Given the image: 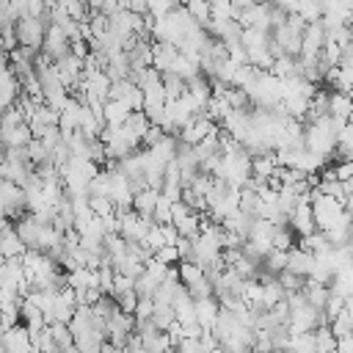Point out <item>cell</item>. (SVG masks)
I'll return each mask as SVG.
<instances>
[{"label": "cell", "instance_id": "34", "mask_svg": "<svg viewBox=\"0 0 353 353\" xmlns=\"http://www.w3.org/2000/svg\"><path fill=\"white\" fill-rule=\"evenodd\" d=\"M328 331L334 334V339H342V336H350L353 331V317H350V301L345 303V309L339 314H334L328 320Z\"/></svg>", "mask_w": 353, "mask_h": 353}, {"label": "cell", "instance_id": "52", "mask_svg": "<svg viewBox=\"0 0 353 353\" xmlns=\"http://www.w3.org/2000/svg\"><path fill=\"white\" fill-rule=\"evenodd\" d=\"M174 347H176V353H204L199 345V336H182Z\"/></svg>", "mask_w": 353, "mask_h": 353}, {"label": "cell", "instance_id": "13", "mask_svg": "<svg viewBox=\"0 0 353 353\" xmlns=\"http://www.w3.org/2000/svg\"><path fill=\"white\" fill-rule=\"evenodd\" d=\"M52 63H55V72H58L61 83L66 85V91H72V88L80 83V77H83V58L66 52V55H61V58L52 61Z\"/></svg>", "mask_w": 353, "mask_h": 353}, {"label": "cell", "instance_id": "9", "mask_svg": "<svg viewBox=\"0 0 353 353\" xmlns=\"http://www.w3.org/2000/svg\"><path fill=\"white\" fill-rule=\"evenodd\" d=\"M163 110H165V135H174V132H179L196 113H193V108H190V102L185 99V94L179 97V99H171V102H165L163 105Z\"/></svg>", "mask_w": 353, "mask_h": 353}, {"label": "cell", "instance_id": "2", "mask_svg": "<svg viewBox=\"0 0 353 353\" xmlns=\"http://www.w3.org/2000/svg\"><path fill=\"white\" fill-rule=\"evenodd\" d=\"M97 174H99V165L85 157H69L58 168V179H61L66 196H88V185Z\"/></svg>", "mask_w": 353, "mask_h": 353}, {"label": "cell", "instance_id": "48", "mask_svg": "<svg viewBox=\"0 0 353 353\" xmlns=\"http://www.w3.org/2000/svg\"><path fill=\"white\" fill-rule=\"evenodd\" d=\"M270 248H276V251L292 248V232L287 226H276L273 229V237H270Z\"/></svg>", "mask_w": 353, "mask_h": 353}, {"label": "cell", "instance_id": "53", "mask_svg": "<svg viewBox=\"0 0 353 353\" xmlns=\"http://www.w3.org/2000/svg\"><path fill=\"white\" fill-rule=\"evenodd\" d=\"M163 135H165V132H163L160 127H152V124H149V130L143 132V138H141V143H143L146 149H152V146H154V143H157V141H160Z\"/></svg>", "mask_w": 353, "mask_h": 353}, {"label": "cell", "instance_id": "37", "mask_svg": "<svg viewBox=\"0 0 353 353\" xmlns=\"http://www.w3.org/2000/svg\"><path fill=\"white\" fill-rule=\"evenodd\" d=\"M176 279H179V284H182L185 290H190V287H196L199 281H204V268H199V265H193V262H182V265L176 268Z\"/></svg>", "mask_w": 353, "mask_h": 353}, {"label": "cell", "instance_id": "40", "mask_svg": "<svg viewBox=\"0 0 353 353\" xmlns=\"http://www.w3.org/2000/svg\"><path fill=\"white\" fill-rule=\"evenodd\" d=\"M149 152H152L160 163H165V165H168V163L174 160V154H176V138H174V135H163V138H160Z\"/></svg>", "mask_w": 353, "mask_h": 353}, {"label": "cell", "instance_id": "49", "mask_svg": "<svg viewBox=\"0 0 353 353\" xmlns=\"http://www.w3.org/2000/svg\"><path fill=\"white\" fill-rule=\"evenodd\" d=\"M88 210H91L97 218H105V215L116 212V210H113V204H110L108 199H99V196H88Z\"/></svg>", "mask_w": 353, "mask_h": 353}, {"label": "cell", "instance_id": "1", "mask_svg": "<svg viewBox=\"0 0 353 353\" xmlns=\"http://www.w3.org/2000/svg\"><path fill=\"white\" fill-rule=\"evenodd\" d=\"M347 121H339L334 116H323V119H314L303 127V149L320 154V157H328L336 146V135L342 132Z\"/></svg>", "mask_w": 353, "mask_h": 353}, {"label": "cell", "instance_id": "18", "mask_svg": "<svg viewBox=\"0 0 353 353\" xmlns=\"http://www.w3.org/2000/svg\"><path fill=\"white\" fill-rule=\"evenodd\" d=\"M44 58L47 61H58L61 55H66L69 52V39L63 36V30L61 28H55V25H47V30H44Z\"/></svg>", "mask_w": 353, "mask_h": 353}, {"label": "cell", "instance_id": "58", "mask_svg": "<svg viewBox=\"0 0 353 353\" xmlns=\"http://www.w3.org/2000/svg\"><path fill=\"white\" fill-rule=\"evenodd\" d=\"M0 334H3V314H0Z\"/></svg>", "mask_w": 353, "mask_h": 353}, {"label": "cell", "instance_id": "22", "mask_svg": "<svg viewBox=\"0 0 353 353\" xmlns=\"http://www.w3.org/2000/svg\"><path fill=\"white\" fill-rule=\"evenodd\" d=\"M80 110H83V105L74 99V97H69V102L61 108V113H58V130H61V135H72V132H77V121H80Z\"/></svg>", "mask_w": 353, "mask_h": 353}, {"label": "cell", "instance_id": "39", "mask_svg": "<svg viewBox=\"0 0 353 353\" xmlns=\"http://www.w3.org/2000/svg\"><path fill=\"white\" fill-rule=\"evenodd\" d=\"M160 85H163V97H165V102L179 99V97L185 94V80L176 77V74H171V72H163V74H160Z\"/></svg>", "mask_w": 353, "mask_h": 353}, {"label": "cell", "instance_id": "20", "mask_svg": "<svg viewBox=\"0 0 353 353\" xmlns=\"http://www.w3.org/2000/svg\"><path fill=\"white\" fill-rule=\"evenodd\" d=\"M25 124H28L30 135H33V138H39L47 127H55V124H58V113H55V110H50V108L41 102V105H36V108L30 110V116L25 119Z\"/></svg>", "mask_w": 353, "mask_h": 353}, {"label": "cell", "instance_id": "17", "mask_svg": "<svg viewBox=\"0 0 353 353\" xmlns=\"http://www.w3.org/2000/svg\"><path fill=\"white\" fill-rule=\"evenodd\" d=\"M312 262H314V256L309 254V251H303V248H287L284 251V270L287 273H292V276H301V279H309V273H312Z\"/></svg>", "mask_w": 353, "mask_h": 353}, {"label": "cell", "instance_id": "35", "mask_svg": "<svg viewBox=\"0 0 353 353\" xmlns=\"http://www.w3.org/2000/svg\"><path fill=\"white\" fill-rule=\"evenodd\" d=\"M350 97L342 94V91H328V116L339 119V121H347L350 116Z\"/></svg>", "mask_w": 353, "mask_h": 353}, {"label": "cell", "instance_id": "19", "mask_svg": "<svg viewBox=\"0 0 353 353\" xmlns=\"http://www.w3.org/2000/svg\"><path fill=\"white\" fill-rule=\"evenodd\" d=\"M33 174V165L28 160H14V157H3L0 163V179L3 182H14V185H25V179Z\"/></svg>", "mask_w": 353, "mask_h": 353}, {"label": "cell", "instance_id": "10", "mask_svg": "<svg viewBox=\"0 0 353 353\" xmlns=\"http://www.w3.org/2000/svg\"><path fill=\"white\" fill-rule=\"evenodd\" d=\"M74 309H77L74 292H72L69 287H63V290H58V292L52 295V303H50V309H47V314H44V323H47V325H50V323H69L72 314H74Z\"/></svg>", "mask_w": 353, "mask_h": 353}, {"label": "cell", "instance_id": "4", "mask_svg": "<svg viewBox=\"0 0 353 353\" xmlns=\"http://www.w3.org/2000/svg\"><path fill=\"white\" fill-rule=\"evenodd\" d=\"M306 201H309V207H312V218H314V229H317V232H331V229H336L342 221L350 218V215H347V207H345L342 201H336V199H331V196H320L314 188L309 190Z\"/></svg>", "mask_w": 353, "mask_h": 353}, {"label": "cell", "instance_id": "14", "mask_svg": "<svg viewBox=\"0 0 353 353\" xmlns=\"http://www.w3.org/2000/svg\"><path fill=\"white\" fill-rule=\"evenodd\" d=\"M212 132H218V124H212L204 113H199V116H193V119L179 130V141H185V143L196 146L199 141H204V138H207V135H212Z\"/></svg>", "mask_w": 353, "mask_h": 353}, {"label": "cell", "instance_id": "6", "mask_svg": "<svg viewBox=\"0 0 353 353\" xmlns=\"http://www.w3.org/2000/svg\"><path fill=\"white\" fill-rule=\"evenodd\" d=\"M306 22L295 14H287V22L279 25L273 30V44L281 50V55H290V58H298V50H301V33H303Z\"/></svg>", "mask_w": 353, "mask_h": 353}, {"label": "cell", "instance_id": "46", "mask_svg": "<svg viewBox=\"0 0 353 353\" xmlns=\"http://www.w3.org/2000/svg\"><path fill=\"white\" fill-rule=\"evenodd\" d=\"M25 152H28V160H30V165H41V163H50V149L39 141V138H33L28 146H25Z\"/></svg>", "mask_w": 353, "mask_h": 353}, {"label": "cell", "instance_id": "23", "mask_svg": "<svg viewBox=\"0 0 353 353\" xmlns=\"http://www.w3.org/2000/svg\"><path fill=\"white\" fill-rule=\"evenodd\" d=\"M287 223H290L301 237H303V234H312V232H314V218H312V207H309V201H298V204L292 207Z\"/></svg>", "mask_w": 353, "mask_h": 353}, {"label": "cell", "instance_id": "43", "mask_svg": "<svg viewBox=\"0 0 353 353\" xmlns=\"http://www.w3.org/2000/svg\"><path fill=\"white\" fill-rule=\"evenodd\" d=\"M185 6V11L190 14V19L199 25V28H204L207 22H210V6H207V0H182Z\"/></svg>", "mask_w": 353, "mask_h": 353}, {"label": "cell", "instance_id": "31", "mask_svg": "<svg viewBox=\"0 0 353 353\" xmlns=\"http://www.w3.org/2000/svg\"><path fill=\"white\" fill-rule=\"evenodd\" d=\"M157 190H152V188H143V190H138V193H132V212H138L141 218H146V221H152V212H154V201H157Z\"/></svg>", "mask_w": 353, "mask_h": 353}, {"label": "cell", "instance_id": "51", "mask_svg": "<svg viewBox=\"0 0 353 353\" xmlns=\"http://www.w3.org/2000/svg\"><path fill=\"white\" fill-rule=\"evenodd\" d=\"M152 256H154L157 262H163V265H168V268L179 262V256H176V248H174V245H163V248H157V251H154Z\"/></svg>", "mask_w": 353, "mask_h": 353}, {"label": "cell", "instance_id": "7", "mask_svg": "<svg viewBox=\"0 0 353 353\" xmlns=\"http://www.w3.org/2000/svg\"><path fill=\"white\" fill-rule=\"evenodd\" d=\"M116 218H119V229H116V234H119L124 243H143V237H146L152 221L141 218V215L132 212V210H127V212H116Z\"/></svg>", "mask_w": 353, "mask_h": 353}, {"label": "cell", "instance_id": "55", "mask_svg": "<svg viewBox=\"0 0 353 353\" xmlns=\"http://www.w3.org/2000/svg\"><path fill=\"white\" fill-rule=\"evenodd\" d=\"M218 3H223V0H207V6H218Z\"/></svg>", "mask_w": 353, "mask_h": 353}, {"label": "cell", "instance_id": "26", "mask_svg": "<svg viewBox=\"0 0 353 353\" xmlns=\"http://www.w3.org/2000/svg\"><path fill=\"white\" fill-rule=\"evenodd\" d=\"M25 251H28V248H25V243L19 240V234L14 232V226L3 229V234H0V256H3V259H22Z\"/></svg>", "mask_w": 353, "mask_h": 353}, {"label": "cell", "instance_id": "41", "mask_svg": "<svg viewBox=\"0 0 353 353\" xmlns=\"http://www.w3.org/2000/svg\"><path fill=\"white\" fill-rule=\"evenodd\" d=\"M47 328H50V336H52V345H55L58 353L72 347V331L66 328V323H50Z\"/></svg>", "mask_w": 353, "mask_h": 353}, {"label": "cell", "instance_id": "32", "mask_svg": "<svg viewBox=\"0 0 353 353\" xmlns=\"http://www.w3.org/2000/svg\"><path fill=\"white\" fill-rule=\"evenodd\" d=\"M130 113H132V110H127V105H121L119 99H108V102L102 105V124H105V127H121Z\"/></svg>", "mask_w": 353, "mask_h": 353}, {"label": "cell", "instance_id": "11", "mask_svg": "<svg viewBox=\"0 0 353 353\" xmlns=\"http://www.w3.org/2000/svg\"><path fill=\"white\" fill-rule=\"evenodd\" d=\"M0 215H6V218L25 215V190L19 185L0 179Z\"/></svg>", "mask_w": 353, "mask_h": 353}, {"label": "cell", "instance_id": "25", "mask_svg": "<svg viewBox=\"0 0 353 353\" xmlns=\"http://www.w3.org/2000/svg\"><path fill=\"white\" fill-rule=\"evenodd\" d=\"M30 141H33V135H30V130H28L25 121L17 124V127H11V130H3V132H0V146H3V149H25Z\"/></svg>", "mask_w": 353, "mask_h": 353}, {"label": "cell", "instance_id": "16", "mask_svg": "<svg viewBox=\"0 0 353 353\" xmlns=\"http://www.w3.org/2000/svg\"><path fill=\"white\" fill-rule=\"evenodd\" d=\"M44 226H47V223H41L36 215L25 212V215H19V218H17L14 232L19 234V240L25 243V248H28V251H36V240H39V234H41V229H44Z\"/></svg>", "mask_w": 353, "mask_h": 353}, {"label": "cell", "instance_id": "57", "mask_svg": "<svg viewBox=\"0 0 353 353\" xmlns=\"http://www.w3.org/2000/svg\"><path fill=\"white\" fill-rule=\"evenodd\" d=\"M0 353H6V347H3V339H0Z\"/></svg>", "mask_w": 353, "mask_h": 353}, {"label": "cell", "instance_id": "5", "mask_svg": "<svg viewBox=\"0 0 353 353\" xmlns=\"http://www.w3.org/2000/svg\"><path fill=\"white\" fill-rule=\"evenodd\" d=\"M204 207H207L210 218H212L215 223H221L226 215H232V212L237 210V190L229 188L226 182L212 179V188H210V193L204 196Z\"/></svg>", "mask_w": 353, "mask_h": 353}, {"label": "cell", "instance_id": "50", "mask_svg": "<svg viewBox=\"0 0 353 353\" xmlns=\"http://www.w3.org/2000/svg\"><path fill=\"white\" fill-rule=\"evenodd\" d=\"M276 279H279V284H281L284 292H298V290H303V279H301V276H292V273L281 270Z\"/></svg>", "mask_w": 353, "mask_h": 353}, {"label": "cell", "instance_id": "24", "mask_svg": "<svg viewBox=\"0 0 353 353\" xmlns=\"http://www.w3.org/2000/svg\"><path fill=\"white\" fill-rule=\"evenodd\" d=\"M176 55H179V50L174 47V44H163V41H152V69L154 72H168L171 69V63L176 61Z\"/></svg>", "mask_w": 353, "mask_h": 353}, {"label": "cell", "instance_id": "3", "mask_svg": "<svg viewBox=\"0 0 353 353\" xmlns=\"http://www.w3.org/2000/svg\"><path fill=\"white\" fill-rule=\"evenodd\" d=\"M248 102L256 108V110H268V108H276L281 102V80L270 72H254L251 80L243 85Z\"/></svg>", "mask_w": 353, "mask_h": 353}, {"label": "cell", "instance_id": "8", "mask_svg": "<svg viewBox=\"0 0 353 353\" xmlns=\"http://www.w3.org/2000/svg\"><path fill=\"white\" fill-rule=\"evenodd\" d=\"M44 30H47V25L41 19H33V17H25V19L14 22V39H17L19 47L39 50L41 41H44Z\"/></svg>", "mask_w": 353, "mask_h": 353}, {"label": "cell", "instance_id": "21", "mask_svg": "<svg viewBox=\"0 0 353 353\" xmlns=\"http://www.w3.org/2000/svg\"><path fill=\"white\" fill-rule=\"evenodd\" d=\"M218 312H221V303H218L212 295H207V298H196V301H193V317H196V323H199L201 331H210V328H212Z\"/></svg>", "mask_w": 353, "mask_h": 353}, {"label": "cell", "instance_id": "42", "mask_svg": "<svg viewBox=\"0 0 353 353\" xmlns=\"http://www.w3.org/2000/svg\"><path fill=\"white\" fill-rule=\"evenodd\" d=\"M312 342H314V353H334V347H336V339L328 331V325L314 328L312 331Z\"/></svg>", "mask_w": 353, "mask_h": 353}, {"label": "cell", "instance_id": "47", "mask_svg": "<svg viewBox=\"0 0 353 353\" xmlns=\"http://www.w3.org/2000/svg\"><path fill=\"white\" fill-rule=\"evenodd\" d=\"M152 223H171V199H165L163 193L154 201V212H152Z\"/></svg>", "mask_w": 353, "mask_h": 353}, {"label": "cell", "instance_id": "54", "mask_svg": "<svg viewBox=\"0 0 353 353\" xmlns=\"http://www.w3.org/2000/svg\"><path fill=\"white\" fill-rule=\"evenodd\" d=\"M11 223H8V218L6 215H0V234H3V229H8Z\"/></svg>", "mask_w": 353, "mask_h": 353}, {"label": "cell", "instance_id": "29", "mask_svg": "<svg viewBox=\"0 0 353 353\" xmlns=\"http://www.w3.org/2000/svg\"><path fill=\"white\" fill-rule=\"evenodd\" d=\"M254 221H256L254 215H248V212H243V210H234L232 215H226V218L221 221V226H223L226 232H234V234H240V237H248Z\"/></svg>", "mask_w": 353, "mask_h": 353}, {"label": "cell", "instance_id": "28", "mask_svg": "<svg viewBox=\"0 0 353 353\" xmlns=\"http://www.w3.org/2000/svg\"><path fill=\"white\" fill-rule=\"evenodd\" d=\"M102 127H105V124H102V110H91V108L83 105L80 121H77V132L85 135V138H97Z\"/></svg>", "mask_w": 353, "mask_h": 353}, {"label": "cell", "instance_id": "56", "mask_svg": "<svg viewBox=\"0 0 353 353\" xmlns=\"http://www.w3.org/2000/svg\"><path fill=\"white\" fill-rule=\"evenodd\" d=\"M210 353H223V350H221V347H212V350H210Z\"/></svg>", "mask_w": 353, "mask_h": 353}, {"label": "cell", "instance_id": "44", "mask_svg": "<svg viewBox=\"0 0 353 353\" xmlns=\"http://www.w3.org/2000/svg\"><path fill=\"white\" fill-rule=\"evenodd\" d=\"M298 248H303V251H309V254H320V251H325V248H331V243H328V237H325V232H312V234H303L301 237V245Z\"/></svg>", "mask_w": 353, "mask_h": 353}, {"label": "cell", "instance_id": "30", "mask_svg": "<svg viewBox=\"0 0 353 353\" xmlns=\"http://www.w3.org/2000/svg\"><path fill=\"white\" fill-rule=\"evenodd\" d=\"M127 138H132L135 143H141V138H143V132L149 130V121H146V116H143V110H132L127 119H124V124L119 127Z\"/></svg>", "mask_w": 353, "mask_h": 353}, {"label": "cell", "instance_id": "15", "mask_svg": "<svg viewBox=\"0 0 353 353\" xmlns=\"http://www.w3.org/2000/svg\"><path fill=\"white\" fill-rule=\"evenodd\" d=\"M0 339H3L6 353H33V350H30V334H28V328H25L22 323L8 325V328L0 334Z\"/></svg>", "mask_w": 353, "mask_h": 353}, {"label": "cell", "instance_id": "45", "mask_svg": "<svg viewBox=\"0 0 353 353\" xmlns=\"http://www.w3.org/2000/svg\"><path fill=\"white\" fill-rule=\"evenodd\" d=\"M171 226L176 229V237H196L199 229H201V218H199L196 212H190V215H185L182 221L171 223Z\"/></svg>", "mask_w": 353, "mask_h": 353}, {"label": "cell", "instance_id": "12", "mask_svg": "<svg viewBox=\"0 0 353 353\" xmlns=\"http://www.w3.org/2000/svg\"><path fill=\"white\" fill-rule=\"evenodd\" d=\"M325 44V30H323V22H306L303 33H301V50H298V58H314Z\"/></svg>", "mask_w": 353, "mask_h": 353}, {"label": "cell", "instance_id": "27", "mask_svg": "<svg viewBox=\"0 0 353 353\" xmlns=\"http://www.w3.org/2000/svg\"><path fill=\"white\" fill-rule=\"evenodd\" d=\"M66 287L72 292H80V290H88V287H97V270L91 268H74V270H66ZM99 290V287H97Z\"/></svg>", "mask_w": 353, "mask_h": 353}, {"label": "cell", "instance_id": "33", "mask_svg": "<svg viewBox=\"0 0 353 353\" xmlns=\"http://www.w3.org/2000/svg\"><path fill=\"white\" fill-rule=\"evenodd\" d=\"M8 6H11V14H14L17 19H25V17L41 19V14H44V8H47L44 0H8Z\"/></svg>", "mask_w": 353, "mask_h": 353}, {"label": "cell", "instance_id": "36", "mask_svg": "<svg viewBox=\"0 0 353 353\" xmlns=\"http://www.w3.org/2000/svg\"><path fill=\"white\" fill-rule=\"evenodd\" d=\"M19 323L25 325V328H41V325H47L44 323V314H41V309L36 306V303H30L28 298H22V303H19Z\"/></svg>", "mask_w": 353, "mask_h": 353}, {"label": "cell", "instance_id": "38", "mask_svg": "<svg viewBox=\"0 0 353 353\" xmlns=\"http://www.w3.org/2000/svg\"><path fill=\"white\" fill-rule=\"evenodd\" d=\"M303 298H306V303L309 306H314V309H320L323 312V306H325V301H328V287H323V284H314V281H303Z\"/></svg>", "mask_w": 353, "mask_h": 353}]
</instances>
